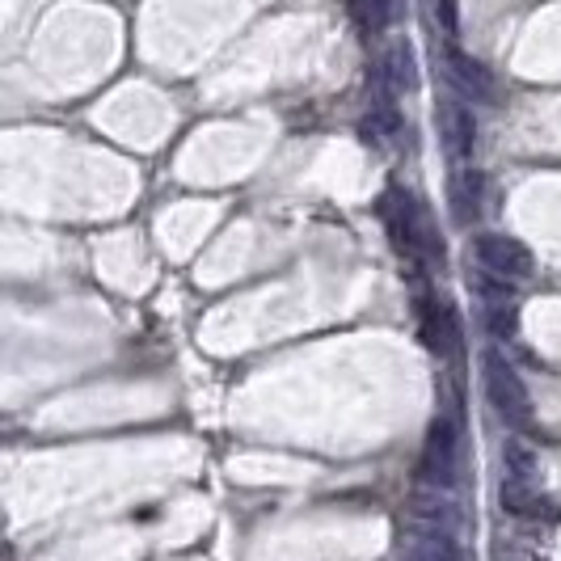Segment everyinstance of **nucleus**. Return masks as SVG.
<instances>
[{
    "instance_id": "nucleus-1",
    "label": "nucleus",
    "mask_w": 561,
    "mask_h": 561,
    "mask_svg": "<svg viewBox=\"0 0 561 561\" xmlns=\"http://www.w3.org/2000/svg\"><path fill=\"white\" fill-rule=\"evenodd\" d=\"M380 219L384 232L393 241V250L406 262H427V266H443V237L431 224L427 203L406 187H389V194L380 199Z\"/></svg>"
},
{
    "instance_id": "nucleus-2",
    "label": "nucleus",
    "mask_w": 561,
    "mask_h": 561,
    "mask_svg": "<svg viewBox=\"0 0 561 561\" xmlns=\"http://www.w3.org/2000/svg\"><path fill=\"white\" fill-rule=\"evenodd\" d=\"M461 468H465V431H461V418H452V414L439 409L431 431H427V443H422L418 477H422L431 490L452 494V490L461 486Z\"/></svg>"
},
{
    "instance_id": "nucleus-3",
    "label": "nucleus",
    "mask_w": 561,
    "mask_h": 561,
    "mask_svg": "<svg viewBox=\"0 0 561 561\" xmlns=\"http://www.w3.org/2000/svg\"><path fill=\"white\" fill-rule=\"evenodd\" d=\"M481 389H486L490 406H494V414H499L506 427L528 431L532 422H536L528 384L520 380V372L511 368V359L502 350H494V346L481 350Z\"/></svg>"
},
{
    "instance_id": "nucleus-4",
    "label": "nucleus",
    "mask_w": 561,
    "mask_h": 561,
    "mask_svg": "<svg viewBox=\"0 0 561 561\" xmlns=\"http://www.w3.org/2000/svg\"><path fill=\"white\" fill-rule=\"evenodd\" d=\"M414 309H418L422 343L431 346V355L443 359V363H461V359H465V325H461V312L452 309L447 300L431 296V291H418Z\"/></svg>"
},
{
    "instance_id": "nucleus-5",
    "label": "nucleus",
    "mask_w": 561,
    "mask_h": 561,
    "mask_svg": "<svg viewBox=\"0 0 561 561\" xmlns=\"http://www.w3.org/2000/svg\"><path fill=\"white\" fill-rule=\"evenodd\" d=\"M468 250H473L481 271H490V275H499L506 283L532 279V271H536V258H532L528 246L506 237V232H473Z\"/></svg>"
},
{
    "instance_id": "nucleus-6",
    "label": "nucleus",
    "mask_w": 561,
    "mask_h": 561,
    "mask_svg": "<svg viewBox=\"0 0 561 561\" xmlns=\"http://www.w3.org/2000/svg\"><path fill=\"white\" fill-rule=\"evenodd\" d=\"M435 123H439V144L452 165H468L477 153V119H473V106H465L461 97H443L435 106Z\"/></svg>"
},
{
    "instance_id": "nucleus-7",
    "label": "nucleus",
    "mask_w": 561,
    "mask_h": 561,
    "mask_svg": "<svg viewBox=\"0 0 561 561\" xmlns=\"http://www.w3.org/2000/svg\"><path fill=\"white\" fill-rule=\"evenodd\" d=\"M443 68H447V85H452L456 94H465L468 102H477V106H494V102H499V81H494V72L481 60H473L468 51H461L456 43L443 47Z\"/></svg>"
},
{
    "instance_id": "nucleus-8",
    "label": "nucleus",
    "mask_w": 561,
    "mask_h": 561,
    "mask_svg": "<svg viewBox=\"0 0 561 561\" xmlns=\"http://www.w3.org/2000/svg\"><path fill=\"white\" fill-rule=\"evenodd\" d=\"M481 203H486V178L468 165H456L447 174V216L461 228H473L481 219Z\"/></svg>"
},
{
    "instance_id": "nucleus-9",
    "label": "nucleus",
    "mask_w": 561,
    "mask_h": 561,
    "mask_svg": "<svg viewBox=\"0 0 561 561\" xmlns=\"http://www.w3.org/2000/svg\"><path fill=\"white\" fill-rule=\"evenodd\" d=\"M380 81L389 94H414L418 89V63H414V51H409L406 38H393L380 56Z\"/></svg>"
},
{
    "instance_id": "nucleus-10",
    "label": "nucleus",
    "mask_w": 561,
    "mask_h": 561,
    "mask_svg": "<svg viewBox=\"0 0 561 561\" xmlns=\"http://www.w3.org/2000/svg\"><path fill=\"white\" fill-rule=\"evenodd\" d=\"M402 561H465V553H461V545H456V536H452V532L422 528L406 540Z\"/></svg>"
},
{
    "instance_id": "nucleus-11",
    "label": "nucleus",
    "mask_w": 561,
    "mask_h": 561,
    "mask_svg": "<svg viewBox=\"0 0 561 561\" xmlns=\"http://www.w3.org/2000/svg\"><path fill=\"white\" fill-rule=\"evenodd\" d=\"M502 511L515 520H549L553 515V506L536 490V481H515V477L502 481Z\"/></svg>"
},
{
    "instance_id": "nucleus-12",
    "label": "nucleus",
    "mask_w": 561,
    "mask_h": 561,
    "mask_svg": "<svg viewBox=\"0 0 561 561\" xmlns=\"http://www.w3.org/2000/svg\"><path fill=\"white\" fill-rule=\"evenodd\" d=\"M402 4H406V0H355V22H359L363 31L380 34L402 17Z\"/></svg>"
},
{
    "instance_id": "nucleus-13",
    "label": "nucleus",
    "mask_w": 561,
    "mask_h": 561,
    "mask_svg": "<svg viewBox=\"0 0 561 561\" xmlns=\"http://www.w3.org/2000/svg\"><path fill=\"white\" fill-rule=\"evenodd\" d=\"M502 461H506V477H515V481H536V456H532L528 443H520V439H506V447H502Z\"/></svg>"
},
{
    "instance_id": "nucleus-14",
    "label": "nucleus",
    "mask_w": 561,
    "mask_h": 561,
    "mask_svg": "<svg viewBox=\"0 0 561 561\" xmlns=\"http://www.w3.org/2000/svg\"><path fill=\"white\" fill-rule=\"evenodd\" d=\"M435 17L447 34H456V0H435Z\"/></svg>"
}]
</instances>
